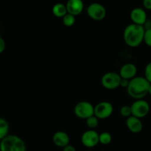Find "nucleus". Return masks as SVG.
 <instances>
[{"mask_svg": "<svg viewBox=\"0 0 151 151\" xmlns=\"http://www.w3.org/2000/svg\"><path fill=\"white\" fill-rule=\"evenodd\" d=\"M145 32L144 26L130 24L127 25L123 31V39L126 45L135 48L141 45L144 41V35Z\"/></svg>", "mask_w": 151, "mask_h": 151, "instance_id": "nucleus-1", "label": "nucleus"}, {"mask_svg": "<svg viewBox=\"0 0 151 151\" xmlns=\"http://www.w3.org/2000/svg\"><path fill=\"white\" fill-rule=\"evenodd\" d=\"M150 83L144 76H136L129 81L127 93L134 100L144 99L148 94Z\"/></svg>", "mask_w": 151, "mask_h": 151, "instance_id": "nucleus-2", "label": "nucleus"}, {"mask_svg": "<svg viewBox=\"0 0 151 151\" xmlns=\"http://www.w3.org/2000/svg\"><path fill=\"white\" fill-rule=\"evenodd\" d=\"M0 151H26V145L19 136L10 134L0 141Z\"/></svg>", "mask_w": 151, "mask_h": 151, "instance_id": "nucleus-3", "label": "nucleus"}, {"mask_svg": "<svg viewBox=\"0 0 151 151\" xmlns=\"http://www.w3.org/2000/svg\"><path fill=\"white\" fill-rule=\"evenodd\" d=\"M122 78L119 73L115 72H108L101 78V84L103 87L108 90H115L120 87Z\"/></svg>", "mask_w": 151, "mask_h": 151, "instance_id": "nucleus-4", "label": "nucleus"}, {"mask_svg": "<svg viewBox=\"0 0 151 151\" xmlns=\"http://www.w3.org/2000/svg\"><path fill=\"white\" fill-rule=\"evenodd\" d=\"M74 113L78 118L86 120L94 115V106L85 100L78 102L74 107Z\"/></svg>", "mask_w": 151, "mask_h": 151, "instance_id": "nucleus-5", "label": "nucleus"}, {"mask_svg": "<svg viewBox=\"0 0 151 151\" xmlns=\"http://www.w3.org/2000/svg\"><path fill=\"white\" fill-rule=\"evenodd\" d=\"M132 116L142 119L147 116L150 113V106L144 99L142 100H136L131 105Z\"/></svg>", "mask_w": 151, "mask_h": 151, "instance_id": "nucleus-6", "label": "nucleus"}, {"mask_svg": "<svg viewBox=\"0 0 151 151\" xmlns=\"http://www.w3.org/2000/svg\"><path fill=\"white\" fill-rule=\"evenodd\" d=\"M114 113V106L110 102L101 101L94 106V116L99 119H106Z\"/></svg>", "mask_w": 151, "mask_h": 151, "instance_id": "nucleus-7", "label": "nucleus"}, {"mask_svg": "<svg viewBox=\"0 0 151 151\" xmlns=\"http://www.w3.org/2000/svg\"><path fill=\"white\" fill-rule=\"evenodd\" d=\"M86 12L90 19L94 21H102L106 18V10L103 4L93 2L88 6Z\"/></svg>", "mask_w": 151, "mask_h": 151, "instance_id": "nucleus-8", "label": "nucleus"}, {"mask_svg": "<svg viewBox=\"0 0 151 151\" xmlns=\"http://www.w3.org/2000/svg\"><path fill=\"white\" fill-rule=\"evenodd\" d=\"M99 136L100 134L95 130H87L81 136V143L87 148H92L100 143Z\"/></svg>", "mask_w": 151, "mask_h": 151, "instance_id": "nucleus-9", "label": "nucleus"}, {"mask_svg": "<svg viewBox=\"0 0 151 151\" xmlns=\"http://www.w3.org/2000/svg\"><path fill=\"white\" fill-rule=\"evenodd\" d=\"M137 66L133 63H126L121 66L119 74L122 79L131 81L137 76Z\"/></svg>", "mask_w": 151, "mask_h": 151, "instance_id": "nucleus-10", "label": "nucleus"}, {"mask_svg": "<svg viewBox=\"0 0 151 151\" xmlns=\"http://www.w3.org/2000/svg\"><path fill=\"white\" fill-rule=\"evenodd\" d=\"M130 17L133 24L142 26H144L147 21L146 11L141 7H135L133 9L130 13Z\"/></svg>", "mask_w": 151, "mask_h": 151, "instance_id": "nucleus-11", "label": "nucleus"}, {"mask_svg": "<svg viewBox=\"0 0 151 151\" xmlns=\"http://www.w3.org/2000/svg\"><path fill=\"white\" fill-rule=\"evenodd\" d=\"M125 124L128 131L133 134H139L143 129V123L141 119L134 116H131L127 118Z\"/></svg>", "mask_w": 151, "mask_h": 151, "instance_id": "nucleus-12", "label": "nucleus"}, {"mask_svg": "<svg viewBox=\"0 0 151 151\" xmlns=\"http://www.w3.org/2000/svg\"><path fill=\"white\" fill-rule=\"evenodd\" d=\"M52 142L55 146L63 148L69 145L70 138L67 133L63 131H56L52 136Z\"/></svg>", "mask_w": 151, "mask_h": 151, "instance_id": "nucleus-13", "label": "nucleus"}, {"mask_svg": "<svg viewBox=\"0 0 151 151\" xmlns=\"http://www.w3.org/2000/svg\"><path fill=\"white\" fill-rule=\"evenodd\" d=\"M66 6L68 13L75 16L81 14L84 9L83 0H68Z\"/></svg>", "mask_w": 151, "mask_h": 151, "instance_id": "nucleus-14", "label": "nucleus"}, {"mask_svg": "<svg viewBox=\"0 0 151 151\" xmlns=\"http://www.w3.org/2000/svg\"><path fill=\"white\" fill-rule=\"evenodd\" d=\"M52 14L57 18H63L68 13L66 4L63 3H56L52 9Z\"/></svg>", "mask_w": 151, "mask_h": 151, "instance_id": "nucleus-15", "label": "nucleus"}, {"mask_svg": "<svg viewBox=\"0 0 151 151\" xmlns=\"http://www.w3.org/2000/svg\"><path fill=\"white\" fill-rule=\"evenodd\" d=\"M9 123L4 118L0 117V141L9 135Z\"/></svg>", "mask_w": 151, "mask_h": 151, "instance_id": "nucleus-16", "label": "nucleus"}, {"mask_svg": "<svg viewBox=\"0 0 151 151\" xmlns=\"http://www.w3.org/2000/svg\"><path fill=\"white\" fill-rule=\"evenodd\" d=\"M99 141L100 143L103 145H108L110 144L112 141V136L108 131H103L100 133L99 136Z\"/></svg>", "mask_w": 151, "mask_h": 151, "instance_id": "nucleus-17", "label": "nucleus"}, {"mask_svg": "<svg viewBox=\"0 0 151 151\" xmlns=\"http://www.w3.org/2000/svg\"><path fill=\"white\" fill-rule=\"evenodd\" d=\"M75 17L76 16L67 13L64 17L62 18V22H63V25L67 27H70L73 26L75 24V22H76V18Z\"/></svg>", "mask_w": 151, "mask_h": 151, "instance_id": "nucleus-18", "label": "nucleus"}, {"mask_svg": "<svg viewBox=\"0 0 151 151\" xmlns=\"http://www.w3.org/2000/svg\"><path fill=\"white\" fill-rule=\"evenodd\" d=\"M99 120H100V119H99L97 116L93 115V116H90L89 118L86 119V123L87 127H88L89 129L94 130L96 128H97V126L99 125Z\"/></svg>", "mask_w": 151, "mask_h": 151, "instance_id": "nucleus-19", "label": "nucleus"}, {"mask_svg": "<svg viewBox=\"0 0 151 151\" xmlns=\"http://www.w3.org/2000/svg\"><path fill=\"white\" fill-rule=\"evenodd\" d=\"M119 114L122 117H125L127 119L129 116H132V111H131V106L125 105L122 106L119 109Z\"/></svg>", "mask_w": 151, "mask_h": 151, "instance_id": "nucleus-20", "label": "nucleus"}, {"mask_svg": "<svg viewBox=\"0 0 151 151\" xmlns=\"http://www.w3.org/2000/svg\"><path fill=\"white\" fill-rule=\"evenodd\" d=\"M143 42L147 46L151 47V29H145L144 35V41Z\"/></svg>", "mask_w": 151, "mask_h": 151, "instance_id": "nucleus-21", "label": "nucleus"}, {"mask_svg": "<svg viewBox=\"0 0 151 151\" xmlns=\"http://www.w3.org/2000/svg\"><path fill=\"white\" fill-rule=\"evenodd\" d=\"M144 77L151 83V62H149L145 68Z\"/></svg>", "mask_w": 151, "mask_h": 151, "instance_id": "nucleus-22", "label": "nucleus"}, {"mask_svg": "<svg viewBox=\"0 0 151 151\" xmlns=\"http://www.w3.org/2000/svg\"><path fill=\"white\" fill-rule=\"evenodd\" d=\"M6 48V43L4 41V38L0 35V54L3 52L4 51Z\"/></svg>", "mask_w": 151, "mask_h": 151, "instance_id": "nucleus-23", "label": "nucleus"}, {"mask_svg": "<svg viewBox=\"0 0 151 151\" xmlns=\"http://www.w3.org/2000/svg\"><path fill=\"white\" fill-rule=\"evenodd\" d=\"M143 6L146 10H151V0H143Z\"/></svg>", "mask_w": 151, "mask_h": 151, "instance_id": "nucleus-24", "label": "nucleus"}, {"mask_svg": "<svg viewBox=\"0 0 151 151\" xmlns=\"http://www.w3.org/2000/svg\"><path fill=\"white\" fill-rule=\"evenodd\" d=\"M129 81H128V80L122 79V81H121V83H120V86L127 88H128V85H129Z\"/></svg>", "mask_w": 151, "mask_h": 151, "instance_id": "nucleus-25", "label": "nucleus"}, {"mask_svg": "<svg viewBox=\"0 0 151 151\" xmlns=\"http://www.w3.org/2000/svg\"><path fill=\"white\" fill-rule=\"evenodd\" d=\"M63 151H77L76 148L72 145H68L67 146L63 148Z\"/></svg>", "mask_w": 151, "mask_h": 151, "instance_id": "nucleus-26", "label": "nucleus"}, {"mask_svg": "<svg viewBox=\"0 0 151 151\" xmlns=\"http://www.w3.org/2000/svg\"><path fill=\"white\" fill-rule=\"evenodd\" d=\"M148 94L149 95L151 96V83H150V87H149V90H148Z\"/></svg>", "mask_w": 151, "mask_h": 151, "instance_id": "nucleus-27", "label": "nucleus"}]
</instances>
